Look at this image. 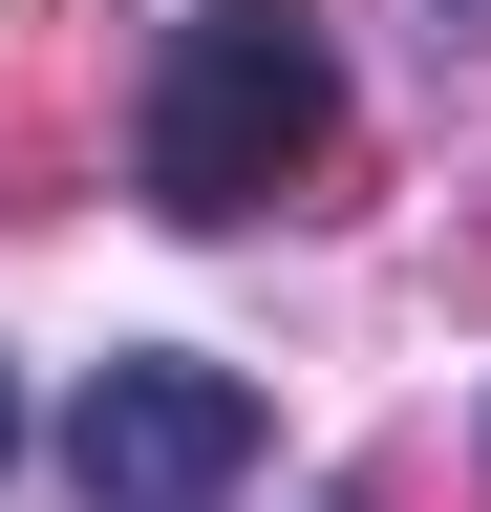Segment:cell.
Here are the masks:
<instances>
[{
  "mask_svg": "<svg viewBox=\"0 0 491 512\" xmlns=\"http://www.w3.org/2000/svg\"><path fill=\"white\" fill-rule=\"evenodd\" d=\"M0 470H22V384H0Z\"/></svg>",
  "mask_w": 491,
  "mask_h": 512,
  "instance_id": "cell-3",
  "label": "cell"
},
{
  "mask_svg": "<svg viewBox=\"0 0 491 512\" xmlns=\"http://www.w3.org/2000/svg\"><path fill=\"white\" fill-rule=\"evenodd\" d=\"M321 150H342V64H321V22H299V0H214V22H171L150 107H129V171H150V214L235 235V214H278V192L321 171Z\"/></svg>",
  "mask_w": 491,
  "mask_h": 512,
  "instance_id": "cell-1",
  "label": "cell"
},
{
  "mask_svg": "<svg viewBox=\"0 0 491 512\" xmlns=\"http://www.w3.org/2000/svg\"><path fill=\"white\" fill-rule=\"evenodd\" d=\"M235 470H257V384L235 363H171V342L86 363V406H65V491L86 512H214Z\"/></svg>",
  "mask_w": 491,
  "mask_h": 512,
  "instance_id": "cell-2",
  "label": "cell"
}]
</instances>
